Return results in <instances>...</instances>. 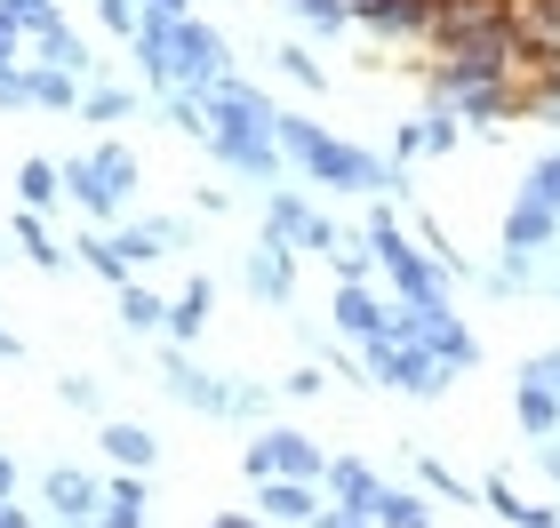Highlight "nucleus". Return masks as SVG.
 <instances>
[{
	"label": "nucleus",
	"instance_id": "47",
	"mask_svg": "<svg viewBox=\"0 0 560 528\" xmlns=\"http://www.w3.org/2000/svg\"><path fill=\"white\" fill-rule=\"evenodd\" d=\"M545 472H552V481H560V448H545Z\"/></svg>",
	"mask_w": 560,
	"mask_h": 528
},
{
	"label": "nucleus",
	"instance_id": "15",
	"mask_svg": "<svg viewBox=\"0 0 560 528\" xmlns=\"http://www.w3.org/2000/svg\"><path fill=\"white\" fill-rule=\"evenodd\" d=\"M385 313H393V305H385V296H369V281H345V289H337V305H328V320H337L345 337H361V344H369V337H385Z\"/></svg>",
	"mask_w": 560,
	"mask_h": 528
},
{
	"label": "nucleus",
	"instance_id": "41",
	"mask_svg": "<svg viewBox=\"0 0 560 528\" xmlns=\"http://www.w3.org/2000/svg\"><path fill=\"white\" fill-rule=\"evenodd\" d=\"M521 376H545V385L560 392V352H537V361H521Z\"/></svg>",
	"mask_w": 560,
	"mask_h": 528
},
{
	"label": "nucleus",
	"instance_id": "1",
	"mask_svg": "<svg viewBox=\"0 0 560 528\" xmlns=\"http://www.w3.org/2000/svg\"><path fill=\"white\" fill-rule=\"evenodd\" d=\"M280 144H289V161L313 176V185H328V192H385V185H393V200L409 192L376 153H361V144L313 129V120H296V113H280Z\"/></svg>",
	"mask_w": 560,
	"mask_h": 528
},
{
	"label": "nucleus",
	"instance_id": "26",
	"mask_svg": "<svg viewBox=\"0 0 560 528\" xmlns=\"http://www.w3.org/2000/svg\"><path fill=\"white\" fill-rule=\"evenodd\" d=\"M9 240H16V248H24V257H33L40 272H65V248L48 240V224H40V209H24V216L9 224Z\"/></svg>",
	"mask_w": 560,
	"mask_h": 528
},
{
	"label": "nucleus",
	"instance_id": "32",
	"mask_svg": "<svg viewBox=\"0 0 560 528\" xmlns=\"http://www.w3.org/2000/svg\"><path fill=\"white\" fill-rule=\"evenodd\" d=\"M0 16H9L16 33H24V40H33L40 24H57V0H0Z\"/></svg>",
	"mask_w": 560,
	"mask_h": 528
},
{
	"label": "nucleus",
	"instance_id": "39",
	"mask_svg": "<svg viewBox=\"0 0 560 528\" xmlns=\"http://www.w3.org/2000/svg\"><path fill=\"white\" fill-rule=\"evenodd\" d=\"M393 153H400V161H424V120H409V129H393Z\"/></svg>",
	"mask_w": 560,
	"mask_h": 528
},
{
	"label": "nucleus",
	"instance_id": "37",
	"mask_svg": "<svg viewBox=\"0 0 560 528\" xmlns=\"http://www.w3.org/2000/svg\"><path fill=\"white\" fill-rule=\"evenodd\" d=\"M528 192H545L552 209H560V153H545L537 168H528Z\"/></svg>",
	"mask_w": 560,
	"mask_h": 528
},
{
	"label": "nucleus",
	"instance_id": "21",
	"mask_svg": "<svg viewBox=\"0 0 560 528\" xmlns=\"http://www.w3.org/2000/svg\"><path fill=\"white\" fill-rule=\"evenodd\" d=\"M120 248H129L137 265H152V257H176V240H185V224H168V216H144V224H129V233H113Z\"/></svg>",
	"mask_w": 560,
	"mask_h": 528
},
{
	"label": "nucleus",
	"instance_id": "5",
	"mask_svg": "<svg viewBox=\"0 0 560 528\" xmlns=\"http://www.w3.org/2000/svg\"><path fill=\"white\" fill-rule=\"evenodd\" d=\"M233 48H224L217 24H200V16H176V89H200L209 96L217 81H233Z\"/></svg>",
	"mask_w": 560,
	"mask_h": 528
},
{
	"label": "nucleus",
	"instance_id": "38",
	"mask_svg": "<svg viewBox=\"0 0 560 528\" xmlns=\"http://www.w3.org/2000/svg\"><path fill=\"white\" fill-rule=\"evenodd\" d=\"M337 272H345V281H369V272H376V257H369V240H361V248H337Z\"/></svg>",
	"mask_w": 560,
	"mask_h": 528
},
{
	"label": "nucleus",
	"instance_id": "35",
	"mask_svg": "<svg viewBox=\"0 0 560 528\" xmlns=\"http://www.w3.org/2000/svg\"><path fill=\"white\" fill-rule=\"evenodd\" d=\"M57 392H65V409H81V416H96V409H105V392H96L89 376H65Z\"/></svg>",
	"mask_w": 560,
	"mask_h": 528
},
{
	"label": "nucleus",
	"instance_id": "44",
	"mask_svg": "<svg viewBox=\"0 0 560 528\" xmlns=\"http://www.w3.org/2000/svg\"><path fill=\"white\" fill-rule=\"evenodd\" d=\"M0 496H16V457H0Z\"/></svg>",
	"mask_w": 560,
	"mask_h": 528
},
{
	"label": "nucleus",
	"instance_id": "9",
	"mask_svg": "<svg viewBox=\"0 0 560 528\" xmlns=\"http://www.w3.org/2000/svg\"><path fill=\"white\" fill-rule=\"evenodd\" d=\"M361 24L376 40H432V16H441V0H352Z\"/></svg>",
	"mask_w": 560,
	"mask_h": 528
},
{
	"label": "nucleus",
	"instance_id": "30",
	"mask_svg": "<svg viewBox=\"0 0 560 528\" xmlns=\"http://www.w3.org/2000/svg\"><path fill=\"white\" fill-rule=\"evenodd\" d=\"M81 113L96 120V129H113V120H129V113H137V89H89V96H81Z\"/></svg>",
	"mask_w": 560,
	"mask_h": 528
},
{
	"label": "nucleus",
	"instance_id": "7",
	"mask_svg": "<svg viewBox=\"0 0 560 528\" xmlns=\"http://www.w3.org/2000/svg\"><path fill=\"white\" fill-rule=\"evenodd\" d=\"M265 233L296 240V248H320V257H337V248H345V233H337L320 209H304L296 192H272V200H265Z\"/></svg>",
	"mask_w": 560,
	"mask_h": 528
},
{
	"label": "nucleus",
	"instance_id": "43",
	"mask_svg": "<svg viewBox=\"0 0 560 528\" xmlns=\"http://www.w3.org/2000/svg\"><path fill=\"white\" fill-rule=\"evenodd\" d=\"M0 528H24V505H16V496H0Z\"/></svg>",
	"mask_w": 560,
	"mask_h": 528
},
{
	"label": "nucleus",
	"instance_id": "10",
	"mask_svg": "<svg viewBox=\"0 0 560 528\" xmlns=\"http://www.w3.org/2000/svg\"><path fill=\"white\" fill-rule=\"evenodd\" d=\"M552 233H560V209L521 185V200L504 209V248H528V257H537V248H552Z\"/></svg>",
	"mask_w": 560,
	"mask_h": 528
},
{
	"label": "nucleus",
	"instance_id": "23",
	"mask_svg": "<svg viewBox=\"0 0 560 528\" xmlns=\"http://www.w3.org/2000/svg\"><path fill=\"white\" fill-rule=\"evenodd\" d=\"M81 265L96 272V281H113V289H120V281H137V257H129V248H120L113 233H89V240H81Z\"/></svg>",
	"mask_w": 560,
	"mask_h": 528
},
{
	"label": "nucleus",
	"instance_id": "25",
	"mask_svg": "<svg viewBox=\"0 0 560 528\" xmlns=\"http://www.w3.org/2000/svg\"><path fill=\"white\" fill-rule=\"evenodd\" d=\"M480 505H489L497 520H513V528H552V520H560L552 505H521L513 481H489V489H480Z\"/></svg>",
	"mask_w": 560,
	"mask_h": 528
},
{
	"label": "nucleus",
	"instance_id": "13",
	"mask_svg": "<svg viewBox=\"0 0 560 528\" xmlns=\"http://www.w3.org/2000/svg\"><path fill=\"white\" fill-rule=\"evenodd\" d=\"M168 392L176 400H185V409H200V416H233V385H217V376H200L192 361H185V352H168Z\"/></svg>",
	"mask_w": 560,
	"mask_h": 528
},
{
	"label": "nucleus",
	"instance_id": "48",
	"mask_svg": "<svg viewBox=\"0 0 560 528\" xmlns=\"http://www.w3.org/2000/svg\"><path fill=\"white\" fill-rule=\"evenodd\" d=\"M0 257H9V233H0Z\"/></svg>",
	"mask_w": 560,
	"mask_h": 528
},
{
	"label": "nucleus",
	"instance_id": "17",
	"mask_svg": "<svg viewBox=\"0 0 560 528\" xmlns=\"http://www.w3.org/2000/svg\"><path fill=\"white\" fill-rule=\"evenodd\" d=\"M96 520H113V528H144L152 520V489H144V472H120V481H105V513Z\"/></svg>",
	"mask_w": 560,
	"mask_h": 528
},
{
	"label": "nucleus",
	"instance_id": "2",
	"mask_svg": "<svg viewBox=\"0 0 560 528\" xmlns=\"http://www.w3.org/2000/svg\"><path fill=\"white\" fill-rule=\"evenodd\" d=\"M65 192L81 200L89 216H120L137 200V153L129 144H96L89 161H65Z\"/></svg>",
	"mask_w": 560,
	"mask_h": 528
},
{
	"label": "nucleus",
	"instance_id": "40",
	"mask_svg": "<svg viewBox=\"0 0 560 528\" xmlns=\"http://www.w3.org/2000/svg\"><path fill=\"white\" fill-rule=\"evenodd\" d=\"M265 400H272L265 385H233V416H265Z\"/></svg>",
	"mask_w": 560,
	"mask_h": 528
},
{
	"label": "nucleus",
	"instance_id": "42",
	"mask_svg": "<svg viewBox=\"0 0 560 528\" xmlns=\"http://www.w3.org/2000/svg\"><path fill=\"white\" fill-rule=\"evenodd\" d=\"M16 48H24V33H16V24H9V16H0V64H9V57H16Z\"/></svg>",
	"mask_w": 560,
	"mask_h": 528
},
{
	"label": "nucleus",
	"instance_id": "46",
	"mask_svg": "<svg viewBox=\"0 0 560 528\" xmlns=\"http://www.w3.org/2000/svg\"><path fill=\"white\" fill-rule=\"evenodd\" d=\"M16 352H24V344H16V337H9V329H0V361H16Z\"/></svg>",
	"mask_w": 560,
	"mask_h": 528
},
{
	"label": "nucleus",
	"instance_id": "27",
	"mask_svg": "<svg viewBox=\"0 0 560 528\" xmlns=\"http://www.w3.org/2000/svg\"><path fill=\"white\" fill-rule=\"evenodd\" d=\"M57 192H65V168L57 161H24L16 168V200H24V209H48Z\"/></svg>",
	"mask_w": 560,
	"mask_h": 528
},
{
	"label": "nucleus",
	"instance_id": "20",
	"mask_svg": "<svg viewBox=\"0 0 560 528\" xmlns=\"http://www.w3.org/2000/svg\"><path fill=\"white\" fill-rule=\"evenodd\" d=\"M209 313H217V289H209V281H192V289H185V296L168 305V337H176V344H200V329H209Z\"/></svg>",
	"mask_w": 560,
	"mask_h": 528
},
{
	"label": "nucleus",
	"instance_id": "18",
	"mask_svg": "<svg viewBox=\"0 0 560 528\" xmlns=\"http://www.w3.org/2000/svg\"><path fill=\"white\" fill-rule=\"evenodd\" d=\"M33 64H65V72H89L96 57H89V40L72 33L65 16H57V24H40V33H33Z\"/></svg>",
	"mask_w": 560,
	"mask_h": 528
},
{
	"label": "nucleus",
	"instance_id": "24",
	"mask_svg": "<svg viewBox=\"0 0 560 528\" xmlns=\"http://www.w3.org/2000/svg\"><path fill=\"white\" fill-rule=\"evenodd\" d=\"M81 72H65V64H33V105H48V113H72L81 105Z\"/></svg>",
	"mask_w": 560,
	"mask_h": 528
},
{
	"label": "nucleus",
	"instance_id": "45",
	"mask_svg": "<svg viewBox=\"0 0 560 528\" xmlns=\"http://www.w3.org/2000/svg\"><path fill=\"white\" fill-rule=\"evenodd\" d=\"M144 9H161V16H185V0H144Z\"/></svg>",
	"mask_w": 560,
	"mask_h": 528
},
{
	"label": "nucleus",
	"instance_id": "11",
	"mask_svg": "<svg viewBox=\"0 0 560 528\" xmlns=\"http://www.w3.org/2000/svg\"><path fill=\"white\" fill-rule=\"evenodd\" d=\"M257 505H265V520H328L320 513V481H296V472H265Z\"/></svg>",
	"mask_w": 560,
	"mask_h": 528
},
{
	"label": "nucleus",
	"instance_id": "28",
	"mask_svg": "<svg viewBox=\"0 0 560 528\" xmlns=\"http://www.w3.org/2000/svg\"><path fill=\"white\" fill-rule=\"evenodd\" d=\"M120 320H129V329L144 337V329H168V305L152 289H137V281H120Z\"/></svg>",
	"mask_w": 560,
	"mask_h": 528
},
{
	"label": "nucleus",
	"instance_id": "31",
	"mask_svg": "<svg viewBox=\"0 0 560 528\" xmlns=\"http://www.w3.org/2000/svg\"><path fill=\"white\" fill-rule=\"evenodd\" d=\"M272 64H280V72H289V81H296V89H328V64H320V57H304V48H296V40H289V48H272Z\"/></svg>",
	"mask_w": 560,
	"mask_h": 528
},
{
	"label": "nucleus",
	"instance_id": "34",
	"mask_svg": "<svg viewBox=\"0 0 560 528\" xmlns=\"http://www.w3.org/2000/svg\"><path fill=\"white\" fill-rule=\"evenodd\" d=\"M96 16H105V33H120V40H129L137 24H144V0H96Z\"/></svg>",
	"mask_w": 560,
	"mask_h": 528
},
{
	"label": "nucleus",
	"instance_id": "8",
	"mask_svg": "<svg viewBox=\"0 0 560 528\" xmlns=\"http://www.w3.org/2000/svg\"><path fill=\"white\" fill-rule=\"evenodd\" d=\"M320 489L337 496V513H328V528H361V520H369V496H376V472H369L361 457H328Z\"/></svg>",
	"mask_w": 560,
	"mask_h": 528
},
{
	"label": "nucleus",
	"instance_id": "29",
	"mask_svg": "<svg viewBox=\"0 0 560 528\" xmlns=\"http://www.w3.org/2000/svg\"><path fill=\"white\" fill-rule=\"evenodd\" d=\"M289 9L313 24V33H328V40H337L345 24H361V9H352V0H289Z\"/></svg>",
	"mask_w": 560,
	"mask_h": 528
},
{
	"label": "nucleus",
	"instance_id": "19",
	"mask_svg": "<svg viewBox=\"0 0 560 528\" xmlns=\"http://www.w3.org/2000/svg\"><path fill=\"white\" fill-rule=\"evenodd\" d=\"M369 520H385V528H424V520H432V505H424L417 489L376 481V496H369Z\"/></svg>",
	"mask_w": 560,
	"mask_h": 528
},
{
	"label": "nucleus",
	"instance_id": "3",
	"mask_svg": "<svg viewBox=\"0 0 560 528\" xmlns=\"http://www.w3.org/2000/svg\"><path fill=\"white\" fill-rule=\"evenodd\" d=\"M448 361L441 352H424L417 337H369V385H393V392H409V400H441L448 392Z\"/></svg>",
	"mask_w": 560,
	"mask_h": 528
},
{
	"label": "nucleus",
	"instance_id": "22",
	"mask_svg": "<svg viewBox=\"0 0 560 528\" xmlns=\"http://www.w3.org/2000/svg\"><path fill=\"white\" fill-rule=\"evenodd\" d=\"M105 457L120 472H152V457H161V441L144 433V424H105Z\"/></svg>",
	"mask_w": 560,
	"mask_h": 528
},
{
	"label": "nucleus",
	"instance_id": "33",
	"mask_svg": "<svg viewBox=\"0 0 560 528\" xmlns=\"http://www.w3.org/2000/svg\"><path fill=\"white\" fill-rule=\"evenodd\" d=\"M16 105H33V72L9 57V64H0V113H16Z\"/></svg>",
	"mask_w": 560,
	"mask_h": 528
},
{
	"label": "nucleus",
	"instance_id": "16",
	"mask_svg": "<svg viewBox=\"0 0 560 528\" xmlns=\"http://www.w3.org/2000/svg\"><path fill=\"white\" fill-rule=\"evenodd\" d=\"M513 416H521V433H528V441H552V433H560V392L545 385V376H521Z\"/></svg>",
	"mask_w": 560,
	"mask_h": 528
},
{
	"label": "nucleus",
	"instance_id": "12",
	"mask_svg": "<svg viewBox=\"0 0 560 528\" xmlns=\"http://www.w3.org/2000/svg\"><path fill=\"white\" fill-rule=\"evenodd\" d=\"M40 505L57 513V520H96V513H105V489H96L89 472L57 465V472H48V481H40Z\"/></svg>",
	"mask_w": 560,
	"mask_h": 528
},
{
	"label": "nucleus",
	"instance_id": "4",
	"mask_svg": "<svg viewBox=\"0 0 560 528\" xmlns=\"http://www.w3.org/2000/svg\"><path fill=\"white\" fill-rule=\"evenodd\" d=\"M241 465H248V481H265V472H296V481H320L328 472V448L313 441V433H289V424H280V433H257L241 448Z\"/></svg>",
	"mask_w": 560,
	"mask_h": 528
},
{
	"label": "nucleus",
	"instance_id": "14",
	"mask_svg": "<svg viewBox=\"0 0 560 528\" xmlns=\"http://www.w3.org/2000/svg\"><path fill=\"white\" fill-rule=\"evenodd\" d=\"M248 289L265 296V305H289V289H296V265H289V240L265 233L257 248H248Z\"/></svg>",
	"mask_w": 560,
	"mask_h": 528
},
{
	"label": "nucleus",
	"instance_id": "6",
	"mask_svg": "<svg viewBox=\"0 0 560 528\" xmlns=\"http://www.w3.org/2000/svg\"><path fill=\"white\" fill-rule=\"evenodd\" d=\"M224 168H241V176H257V185H272L280 161H289V144H280V129H209L200 137Z\"/></svg>",
	"mask_w": 560,
	"mask_h": 528
},
{
	"label": "nucleus",
	"instance_id": "36",
	"mask_svg": "<svg viewBox=\"0 0 560 528\" xmlns=\"http://www.w3.org/2000/svg\"><path fill=\"white\" fill-rule=\"evenodd\" d=\"M424 489H432V496H456V505H472V489H465V481H456V472H448V465H432V457H424Z\"/></svg>",
	"mask_w": 560,
	"mask_h": 528
}]
</instances>
